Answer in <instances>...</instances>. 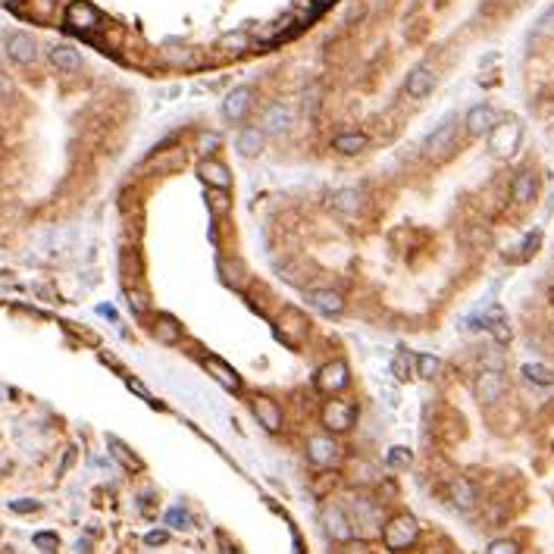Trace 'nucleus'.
Here are the masks:
<instances>
[{
    "label": "nucleus",
    "mask_w": 554,
    "mask_h": 554,
    "mask_svg": "<svg viewBox=\"0 0 554 554\" xmlns=\"http://www.w3.org/2000/svg\"><path fill=\"white\" fill-rule=\"evenodd\" d=\"M419 535V523L410 513H398V517H392L389 523L382 526V542L389 551H404L410 545L417 542Z\"/></svg>",
    "instance_id": "obj_1"
},
{
    "label": "nucleus",
    "mask_w": 554,
    "mask_h": 554,
    "mask_svg": "<svg viewBox=\"0 0 554 554\" xmlns=\"http://www.w3.org/2000/svg\"><path fill=\"white\" fill-rule=\"evenodd\" d=\"M316 389L326 392V394H338L347 389V382H351V370H347L345 360H329L326 367L316 370Z\"/></svg>",
    "instance_id": "obj_2"
},
{
    "label": "nucleus",
    "mask_w": 554,
    "mask_h": 554,
    "mask_svg": "<svg viewBox=\"0 0 554 554\" xmlns=\"http://www.w3.org/2000/svg\"><path fill=\"white\" fill-rule=\"evenodd\" d=\"M520 138H523V129H520V122H498L492 129V135H488V145H492V154L498 157H511L513 150L520 147Z\"/></svg>",
    "instance_id": "obj_3"
},
{
    "label": "nucleus",
    "mask_w": 554,
    "mask_h": 554,
    "mask_svg": "<svg viewBox=\"0 0 554 554\" xmlns=\"http://www.w3.org/2000/svg\"><path fill=\"white\" fill-rule=\"evenodd\" d=\"M501 122V116H498V110L492 104H476V107H470L466 110V116H464V125H466V132L470 135H492V129Z\"/></svg>",
    "instance_id": "obj_4"
},
{
    "label": "nucleus",
    "mask_w": 554,
    "mask_h": 554,
    "mask_svg": "<svg viewBox=\"0 0 554 554\" xmlns=\"http://www.w3.org/2000/svg\"><path fill=\"white\" fill-rule=\"evenodd\" d=\"M6 57L13 63H19V66H31V63L38 60V41L26 31H10L6 35Z\"/></svg>",
    "instance_id": "obj_5"
},
{
    "label": "nucleus",
    "mask_w": 554,
    "mask_h": 554,
    "mask_svg": "<svg viewBox=\"0 0 554 554\" xmlns=\"http://www.w3.org/2000/svg\"><path fill=\"white\" fill-rule=\"evenodd\" d=\"M454 141H457V120L454 116H448V120L441 125H435V132L423 141V150L429 157H445L448 150L454 147Z\"/></svg>",
    "instance_id": "obj_6"
},
{
    "label": "nucleus",
    "mask_w": 554,
    "mask_h": 554,
    "mask_svg": "<svg viewBox=\"0 0 554 554\" xmlns=\"http://www.w3.org/2000/svg\"><path fill=\"white\" fill-rule=\"evenodd\" d=\"M260 129L266 132V135H285V132L295 129V110L288 104H270L263 110V122H260Z\"/></svg>",
    "instance_id": "obj_7"
},
{
    "label": "nucleus",
    "mask_w": 554,
    "mask_h": 554,
    "mask_svg": "<svg viewBox=\"0 0 554 554\" xmlns=\"http://www.w3.org/2000/svg\"><path fill=\"white\" fill-rule=\"evenodd\" d=\"M435 82H439V75H435L432 66H417V69H410V75L404 82V94L410 100H423V98H429L432 94Z\"/></svg>",
    "instance_id": "obj_8"
},
{
    "label": "nucleus",
    "mask_w": 554,
    "mask_h": 554,
    "mask_svg": "<svg viewBox=\"0 0 554 554\" xmlns=\"http://www.w3.org/2000/svg\"><path fill=\"white\" fill-rule=\"evenodd\" d=\"M473 392H476V398L482 404H495L498 398L504 394V376L501 370H482L476 376V385H473Z\"/></svg>",
    "instance_id": "obj_9"
},
{
    "label": "nucleus",
    "mask_w": 554,
    "mask_h": 554,
    "mask_svg": "<svg viewBox=\"0 0 554 554\" xmlns=\"http://www.w3.org/2000/svg\"><path fill=\"white\" fill-rule=\"evenodd\" d=\"M197 176H201L204 185L216 188V192H229V185H232V172H229V166L219 163V160H213V157L201 160V166H197Z\"/></svg>",
    "instance_id": "obj_10"
},
{
    "label": "nucleus",
    "mask_w": 554,
    "mask_h": 554,
    "mask_svg": "<svg viewBox=\"0 0 554 554\" xmlns=\"http://www.w3.org/2000/svg\"><path fill=\"white\" fill-rule=\"evenodd\" d=\"M251 100H254V91H251L248 85L232 88L223 100V116L226 120H232V122H241L244 116H248V110H251Z\"/></svg>",
    "instance_id": "obj_11"
},
{
    "label": "nucleus",
    "mask_w": 554,
    "mask_h": 554,
    "mask_svg": "<svg viewBox=\"0 0 554 554\" xmlns=\"http://www.w3.org/2000/svg\"><path fill=\"white\" fill-rule=\"evenodd\" d=\"M251 410H254L257 423L263 426L266 432H279L282 429V410H279V404H276L273 398L257 394V398H251Z\"/></svg>",
    "instance_id": "obj_12"
},
{
    "label": "nucleus",
    "mask_w": 554,
    "mask_h": 554,
    "mask_svg": "<svg viewBox=\"0 0 554 554\" xmlns=\"http://www.w3.org/2000/svg\"><path fill=\"white\" fill-rule=\"evenodd\" d=\"M354 407L351 404H345V401H329L326 407H323V426L332 432H345V429H351L354 426Z\"/></svg>",
    "instance_id": "obj_13"
},
{
    "label": "nucleus",
    "mask_w": 554,
    "mask_h": 554,
    "mask_svg": "<svg viewBox=\"0 0 554 554\" xmlns=\"http://www.w3.org/2000/svg\"><path fill=\"white\" fill-rule=\"evenodd\" d=\"M98 22H100V13L94 10L88 0H75V4H69V10H66V26L69 28L91 31V28H98Z\"/></svg>",
    "instance_id": "obj_14"
},
{
    "label": "nucleus",
    "mask_w": 554,
    "mask_h": 554,
    "mask_svg": "<svg viewBox=\"0 0 554 554\" xmlns=\"http://www.w3.org/2000/svg\"><path fill=\"white\" fill-rule=\"evenodd\" d=\"M307 298H310V304L316 307V310L326 313V316H342L345 307H347L345 295L342 291H335V288H313Z\"/></svg>",
    "instance_id": "obj_15"
},
{
    "label": "nucleus",
    "mask_w": 554,
    "mask_h": 554,
    "mask_svg": "<svg viewBox=\"0 0 554 554\" xmlns=\"http://www.w3.org/2000/svg\"><path fill=\"white\" fill-rule=\"evenodd\" d=\"M323 523H326V533H329L335 542H347V539H354V526H351V520L345 517V511L338 508V504H329V508L323 511Z\"/></svg>",
    "instance_id": "obj_16"
},
{
    "label": "nucleus",
    "mask_w": 554,
    "mask_h": 554,
    "mask_svg": "<svg viewBox=\"0 0 554 554\" xmlns=\"http://www.w3.org/2000/svg\"><path fill=\"white\" fill-rule=\"evenodd\" d=\"M307 457H310V464L313 466H332L335 464V457H338V448H335V441L329 439V435H313L310 441H307Z\"/></svg>",
    "instance_id": "obj_17"
},
{
    "label": "nucleus",
    "mask_w": 554,
    "mask_h": 554,
    "mask_svg": "<svg viewBox=\"0 0 554 554\" xmlns=\"http://www.w3.org/2000/svg\"><path fill=\"white\" fill-rule=\"evenodd\" d=\"M263 147H266V132L263 129L248 125V129H241L239 135H235V150H239L241 157H248V160H254V157L263 154Z\"/></svg>",
    "instance_id": "obj_18"
},
{
    "label": "nucleus",
    "mask_w": 554,
    "mask_h": 554,
    "mask_svg": "<svg viewBox=\"0 0 554 554\" xmlns=\"http://www.w3.org/2000/svg\"><path fill=\"white\" fill-rule=\"evenodd\" d=\"M204 370H207V373L216 379V382L223 385L226 392H241V379H239V373H235V370L229 367V363H223L219 357L207 354V357H204Z\"/></svg>",
    "instance_id": "obj_19"
},
{
    "label": "nucleus",
    "mask_w": 554,
    "mask_h": 554,
    "mask_svg": "<svg viewBox=\"0 0 554 554\" xmlns=\"http://www.w3.org/2000/svg\"><path fill=\"white\" fill-rule=\"evenodd\" d=\"M535 192H539V182H535V172H517L511 182V201L513 204H520V207H526V204H533L535 201Z\"/></svg>",
    "instance_id": "obj_20"
},
{
    "label": "nucleus",
    "mask_w": 554,
    "mask_h": 554,
    "mask_svg": "<svg viewBox=\"0 0 554 554\" xmlns=\"http://www.w3.org/2000/svg\"><path fill=\"white\" fill-rule=\"evenodd\" d=\"M150 332H154V338L160 345H176L179 338H182V326H179V320L176 316H169V313H157L154 316V326H150Z\"/></svg>",
    "instance_id": "obj_21"
},
{
    "label": "nucleus",
    "mask_w": 554,
    "mask_h": 554,
    "mask_svg": "<svg viewBox=\"0 0 554 554\" xmlns=\"http://www.w3.org/2000/svg\"><path fill=\"white\" fill-rule=\"evenodd\" d=\"M367 147H370V138L363 135V132H342V135L332 138V150H335V154H345V157H357Z\"/></svg>",
    "instance_id": "obj_22"
},
{
    "label": "nucleus",
    "mask_w": 554,
    "mask_h": 554,
    "mask_svg": "<svg viewBox=\"0 0 554 554\" xmlns=\"http://www.w3.org/2000/svg\"><path fill=\"white\" fill-rule=\"evenodd\" d=\"M279 335L285 342H300L307 335V320L298 310H282L279 316Z\"/></svg>",
    "instance_id": "obj_23"
},
{
    "label": "nucleus",
    "mask_w": 554,
    "mask_h": 554,
    "mask_svg": "<svg viewBox=\"0 0 554 554\" xmlns=\"http://www.w3.org/2000/svg\"><path fill=\"white\" fill-rule=\"evenodd\" d=\"M51 63L63 73H78L82 69V57L73 44H53L51 47Z\"/></svg>",
    "instance_id": "obj_24"
},
{
    "label": "nucleus",
    "mask_w": 554,
    "mask_h": 554,
    "mask_svg": "<svg viewBox=\"0 0 554 554\" xmlns=\"http://www.w3.org/2000/svg\"><path fill=\"white\" fill-rule=\"evenodd\" d=\"M451 501H454L457 511H470L476 504V486L470 479H451Z\"/></svg>",
    "instance_id": "obj_25"
},
{
    "label": "nucleus",
    "mask_w": 554,
    "mask_h": 554,
    "mask_svg": "<svg viewBox=\"0 0 554 554\" xmlns=\"http://www.w3.org/2000/svg\"><path fill=\"white\" fill-rule=\"evenodd\" d=\"M482 323H486V329L492 332V335H495L501 345L511 342V326H508V320H504V310H501V307H492V310L486 313V320H482Z\"/></svg>",
    "instance_id": "obj_26"
},
{
    "label": "nucleus",
    "mask_w": 554,
    "mask_h": 554,
    "mask_svg": "<svg viewBox=\"0 0 554 554\" xmlns=\"http://www.w3.org/2000/svg\"><path fill=\"white\" fill-rule=\"evenodd\" d=\"M107 445H110V451H113V457H116V461H120V464H122L129 473H141V470H145V464H141L138 457L132 454V451L125 448L120 439H116V435H110V439H107Z\"/></svg>",
    "instance_id": "obj_27"
},
{
    "label": "nucleus",
    "mask_w": 554,
    "mask_h": 554,
    "mask_svg": "<svg viewBox=\"0 0 554 554\" xmlns=\"http://www.w3.org/2000/svg\"><path fill=\"white\" fill-rule=\"evenodd\" d=\"M523 379L526 382H533V385H554V370L551 367H545V363H523Z\"/></svg>",
    "instance_id": "obj_28"
},
{
    "label": "nucleus",
    "mask_w": 554,
    "mask_h": 554,
    "mask_svg": "<svg viewBox=\"0 0 554 554\" xmlns=\"http://www.w3.org/2000/svg\"><path fill=\"white\" fill-rule=\"evenodd\" d=\"M248 44H251V35L244 28H235V31L219 38V51H226V53H241Z\"/></svg>",
    "instance_id": "obj_29"
},
{
    "label": "nucleus",
    "mask_w": 554,
    "mask_h": 554,
    "mask_svg": "<svg viewBox=\"0 0 554 554\" xmlns=\"http://www.w3.org/2000/svg\"><path fill=\"white\" fill-rule=\"evenodd\" d=\"M335 207L338 213H345V216H351V213L360 210V192L357 188H345V192L335 194Z\"/></svg>",
    "instance_id": "obj_30"
},
{
    "label": "nucleus",
    "mask_w": 554,
    "mask_h": 554,
    "mask_svg": "<svg viewBox=\"0 0 554 554\" xmlns=\"http://www.w3.org/2000/svg\"><path fill=\"white\" fill-rule=\"evenodd\" d=\"M441 373V360L435 354H417V376L419 379H435Z\"/></svg>",
    "instance_id": "obj_31"
},
{
    "label": "nucleus",
    "mask_w": 554,
    "mask_h": 554,
    "mask_svg": "<svg viewBox=\"0 0 554 554\" xmlns=\"http://www.w3.org/2000/svg\"><path fill=\"white\" fill-rule=\"evenodd\" d=\"M392 370H394V376L398 379H410V376H417V357H410V354L401 347V354H398V360L392 363Z\"/></svg>",
    "instance_id": "obj_32"
},
{
    "label": "nucleus",
    "mask_w": 554,
    "mask_h": 554,
    "mask_svg": "<svg viewBox=\"0 0 554 554\" xmlns=\"http://www.w3.org/2000/svg\"><path fill=\"white\" fill-rule=\"evenodd\" d=\"M410 461H414L410 448H392L389 451V466H392V470H407Z\"/></svg>",
    "instance_id": "obj_33"
},
{
    "label": "nucleus",
    "mask_w": 554,
    "mask_h": 554,
    "mask_svg": "<svg viewBox=\"0 0 554 554\" xmlns=\"http://www.w3.org/2000/svg\"><path fill=\"white\" fill-rule=\"evenodd\" d=\"M166 523L176 529H192V517H188L185 508H169L166 511Z\"/></svg>",
    "instance_id": "obj_34"
},
{
    "label": "nucleus",
    "mask_w": 554,
    "mask_h": 554,
    "mask_svg": "<svg viewBox=\"0 0 554 554\" xmlns=\"http://www.w3.org/2000/svg\"><path fill=\"white\" fill-rule=\"evenodd\" d=\"M35 548H41V551H47V554H53L60 548V539H57V533H35Z\"/></svg>",
    "instance_id": "obj_35"
},
{
    "label": "nucleus",
    "mask_w": 554,
    "mask_h": 554,
    "mask_svg": "<svg viewBox=\"0 0 554 554\" xmlns=\"http://www.w3.org/2000/svg\"><path fill=\"white\" fill-rule=\"evenodd\" d=\"M486 554H520V545L511 542V539H498L486 548Z\"/></svg>",
    "instance_id": "obj_36"
},
{
    "label": "nucleus",
    "mask_w": 554,
    "mask_h": 554,
    "mask_svg": "<svg viewBox=\"0 0 554 554\" xmlns=\"http://www.w3.org/2000/svg\"><path fill=\"white\" fill-rule=\"evenodd\" d=\"M338 554H373V548L360 539H347V542H342V551Z\"/></svg>",
    "instance_id": "obj_37"
},
{
    "label": "nucleus",
    "mask_w": 554,
    "mask_h": 554,
    "mask_svg": "<svg viewBox=\"0 0 554 554\" xmlns=\"http://www.w3.org/2000/svg\"><path fill=\"white\" fill-rule=\"evenodd\" d=\"M316 98H323V91H320V85H310V88L304 91V110L307 113H313V110L323 104V100H316Z\"/></svg>",
    "instance_id": "obj_38"
},
{
    "label": "nucleus",
    "mask_w": 554,
    "mask_h": 554,
    "mask_svg": "<svg viewBox=\"0 0 554 554\" xmlns=\"http://www.w3.org/2000/svg\"><path fill=\"white\" fill-rule=\"evenodd\" d=\"M41 504L38 501H31V498H19V501H10V511L13 513H35Z\"/></svg>",
    "instance_id": "obj_39"
},
{
    "label": "nucleus",
    "mask_w": 554,
    "mask_h": 554,
    "mask_svg": "<svg viewBox=\"0 0 554 554\" xmlns=\"http://www.w3.org/2000/svg\"><path fill=\"white\" fill-rule=\"evenodd\" d=\"M551 31H554V6H548L539 19V35H551Z\"/></svg>",
    "instance_id": "obj_40"
},
{
    "label": "nucleus",
    "mask_w": 554,
    "mask_h": 554,
    "mask_svg": "<svg viewBox=\"0 0 554 554\" xmlns=\"http://www.w3.org/2000/svg\"><path fill=\"white\" fill-rule=\"evenodd\" d=\"M201 154H213V150H219V135H201Z\"/></svg>",
    "instance_id": "obj_41"
},
{
    "label": "nucleus",
    "mask_w": 554,
    "mask_h": 554,
    "mask_svg": "<svg viewBox=\"0 0 554 554\" xmlns=\"http://www.w3.org/2000/svg\"><path fill=\"white\" fill-rule=\"evenodd\" d=\"M129 304H132V310H135V313H145L147 310V300H145V295H141V291H129Z\"/></svg>",
    "instance_id": "obj_42"
},
{
    "label": "nucleus",
    "mask_w": 554,
    "mask_h": 554,
    "mask_svg": "<svg viewBox=\"0 0 554 554\" xmlns=\"http://www.w3.org/2000/svg\"><path fill=\"white\" fill-rule=\"evenodd\" d=\"M166 539H169V533L157 529V533H147V535H145V545H150V548H154V545H163Z\"/></svg>",
    "instance_id": "obj_43"
},
{
    "label": "nucleus",
    "mask_w": 554,
    "mask_h": 554,
    "mask_svg": "<svg viewBox=\"0 0 554 554\" xmlns=\"http://www.w3.org/2000/svg\"><path fill=\"white\" fill-rule=\"evenodd\" d=\"M129 389H132V392H135V394H141V398H145V401H150V394H147V389H145V385H141V382H135V379H129ZM150 404H154V401H150Z\"/></svg>",
    "instance_id": "obj_44"
},
{
    "label": "nucleus",
    "mask_w": 554,
    "mask_h": 554,
    "mask_svg": "<svg viewBox=\"0 0 554 554\" xmlns=\"http://www.w3.org/2000/svg\"><path fill=\"white\" fill-rule=\"evenodd\" d=\"M4 4H16V0H4Z\"/></svg>",
    "instance_id": "obj_45"
}]
</instances>
